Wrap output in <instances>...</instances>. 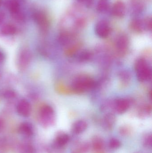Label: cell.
<instances>
[{
    "instance_id": "6da1fadb",
    "label": "cell",
    "mask_w": 152,
    "mask_h": 153,
    "mask_svg": "<svg viewBox=\"0 0 152 153\" xmlns=\"http://www.w3.org/2000/svg\"><path fill=\"white\" fill-rule=\"evenodd\" d=\"M96 85L95 80L91 76L81 74L76 76L72 81L71 88L75 92L82 93L94 89Z\"/></svg>"
},
{
    "instance_id": "7a4b0ae2",
    "label": "cell",
    "mask_w": 152,
    "mask_h": 153,
    "mask_svg": "<svg viewBox=\"0 0 152 153\" xmlns=\"http://www.w3.org/2000/svg\"><path fill=\"white\" fill-rule=\"evenodd\" d=\"M135 69L137 77L139 82H148L151 79V68L148 62L144 58H139L136 61Z\"/></svg>"
},
{
    "instance_id": "3957f363",
    "label": "cell",
    "mask_w": 152,
    "mask_h": 153,
    "mask_svg": "<svg viewBox=\"0 0 152 153\" xmlns=\"http://www.w3.org/2000/svg\"><path fill=\"white\" fill-rule=\"evenodd\" d=\"M131 102L129 99L119 98L112 101V109L119 114L126 112L130 108Z\"/></svg>"
},
{
    "instance_id": "277c9868",
    "label": "cell",
    "mask_w": 152,
    "mask_h": 153,
    "mask_svg": "<svg viewBox=\"0 0 152 153\" xmlns=\"http://www.w3.org/2000/svg\"><path fill=\"white\" fill-rule=\"evenodd\" d=\"M129 44V39L126 35L121 34L119 36L115 41V48L118 53L124 55L127 51Z\"/></svg>"
},
{
    "instance_id": "5b68a950",
    "label": "cell",
    "mask_w": 152,
    "mask_h": 153,
    "mask_svg": "<svg viewBox=\"0 0 152 153\" xmlns=\"http://www.w3.org/2000/svg\"><path fill=\"white\" fill-rule=\"evenodd\" d=\"M95 34L101 38H106L111 31L109 22L106 20H101L97 22L95 28Z\"/></svg>"
},
{
    "instance_id": "8992f818",
    "label": "cell",
    "mask_w": 152,
    "mask_h": 153,
    "mask_svg": "<svg viewBox=\"0 0 152 153\" xmlns=\"http://www.w3.org/2000/svg\"><path fill=\"white\" fill-rule=\"evenodd\" d=\"M40 116L47 123H52L54 118V111L51 106L45 105L40 110Z\"/></svg>"
},
{
    "instance_id": "52a82bcc",
    "label": "cell",
    "mask_w": 152,
    "mask_h": 153,
    "mask_svg": "<svg viewBox=\"0 0 152 153\" xmlns=\"http://www.w3.org/2000/svg\"><path fill=\"white\" fill-rule=\"evenodd\" d=\"M31 110V105L29 102L26 100H22L17 105V112L22 117H28L30 115Z\"/></svg>"
},
{
    "instance_id": "ba28073f",
    "label": "cell",
    "mask_w": 152,
    "mask_h": 153,
    "mask_svg": "<svg viewBox=\"0 0 152 153\" xmlns=\"http://www.w3.org/2000/svg\"><path fill=\"white\" fill-rule=\"evenodd\" d=\"M126 12V6L122 1H117L112 6V14L118 18H122L125 15Z\"/></svg>"
},
{
    "instance_id": "9c48e42d",
    "label": "cell",
    "mask_w": 152,
    "mask_h": 153,
    "mask_svg": "<svg viewBox=\"0 0 152 153\" xmlns=\"http://www.w3.org/2000/svg\"><path fill=\"white\" fill-rule=\"evenodd\" d=\"M130 28L134 32L136 33H142L145 29L144 20L140 19H135L131 22Z\"/></svg>"
},
{
    "instance_id": "30bf717a",
    "label": "cell",
    "mask_w": 152,
    "mask_h": 153,
    "mask_svg": "<svg viewBox=\"0 0 152 153\" xmlns=\"http://www.w3.org/2000/svg\"><path fill=\"white\" fill-rule=\"evenodd\" d=\"M87 128V123L84 120H79L76 121L72 125V131L76 134H82Z\"/></svg>"
},
{
    "instance_id": "8fae6325",
    "label": "cell",
    "mask_w": 152,
    "mask_h": 153,
    "mask_svg": "<svg viewBox=\"0 0 152 153\" xmlns=\"http://www.w3.org/2000/svg\"><path fill=\"white\" fill-rule=\"evenodd\" d=\"M74 35L68 31L62 32L58 39L59 43L63 46H67L71 43L74 39Z\"/></svg>"
},
{
    "instance_id": "7c38bea8",
    "label": "cell",
    "mask_w": 152,
    "mask_h": 153,
    "mask_svg": "<svg viewBox=\"0 0 152 153\" xmlns=\"http://www.w3.org/2000/svg\"><path fill=\"white\" fill-rule=\"evenodd\" d=\"M73 55L75 56V58L79 62H85L89 61L91 59V53L87 50H82L79 52L75 53Z\"/></svg>"
},
{
    "instance_id": "4fadbf2b",
    "label": "cell",
    "mask_w": 152,
    "mask_h": 153,
    "mask_svg": "<svg viewBox=\"0 0 152 153\" xmlns=\"http://www.w3.org/2000/svg\"><path fill=\"white\" fill-rule=\"evenodd\" d=\"M116 117L112 112H108L104 116L103 120V124L104 127L108 129L112 128L115 125Z\"/></svg>"
},
{
    "instance_id": "5bb4252c",
    "label": "cell",
    "mask_w": 152,
    "mask_h": 153,
    "mask_svg": "<svg viewBox=\"0 0 152 153\" xmlns=\"http://www.w3.org/2000/svg\"><path fill=\"white\" fill-rule=\"evenodd\" d=\"M19 132L22 135L30 136L33 134V128L31 125L27 122L21 124L18 129Z\"/></svg>"
},
{
    "instance_id": "9a60e30c",
    "label": "cell",
    "mask_w": 152,
    "mask_h": 153,
    "mask_svg": "<svg viewBox=\"0 0 152 153\" xmlns=\"http://www.w3.org/2000/svg\"><path fill=\"white\" fill-rule=\"evenodd\" d=\"M31 59L30 52L27 50H24L21 52L20 56L19 62L21 66H26L28 65Z\"/></svg>"
},
{
    "instance_id": "2e32d148",
    "label": "cell",
    "mask_w": 152,
    "mask_h": 153,
    "mask_svg": "<svg viewBox=\"0 0 152 153\" xmlns=\"http://www.w3.org/2000/svg\"><path fill=\"white\" fill-rule=\"evenodd\" d=\"M5 6L12 13L19 11V5L16 0H6Z\"/></svg>"
},
{
    "instance_id": "e0dca14e",
    "label": "cell",
    "mask_w": 152,
    "mask_h": 153,
    "mask_svg": "<svg viewBox=\"0 0 152 153\" xmlns=\"http://www.w3.org/2000/svg\"><path fill=\"white\" fill-rule=\"evenodd\" d=\"M69 139L68 135L66 134H61L56 137L55 143L58 146L62 147L66 145L68 143Z\"/></svg>"
},
{
    "instance_id": "ac0fdd59",
    "label": "cell",
    "mask_w": 152,
    "mask_h": 153,
    "mask_svg": "<svg viewBox=\"0 0 152 153\" xmlns=\"http://www.w3.org/2000/svg\"><path fill=\"white\" fill-rule=\"evenodd\" d=\"M16 29L14 26L11 24H7L2 27L1 30V33L4 36H11L15 34Z\"/></svg>"
},
{
    "instance_id": "d6986e66",
    "label": "cell",
    "mask_w": 152,
    "mask_h": 153,
    "mask_svg": "<svg viewBox=\"0 0 152 153\" xmlns=\"http://www.w3.org/2000/svg\"><path fill=\"white\" fill-rule=\"evenodd\" d=\"M151 107L149 104H144L140 107L138 115L141 117H145L149 116L151 112Z\"/></svg>"
},
{
    "instance_id": "ffe728a7",
    "label": "cell",
    "mask_w": 152,
    "mask_h": 153,
    "mask_svg": "<svg viewBox=\"0 0 152 153\" xmlns=\"http://www.w3.org/2000/svg\"><path fill=\"white\" fill-rule=\"evenodd\" d=\"M35 19L37 22L42 27H45L47 25V20L46 16L42 13H36Z\"/></svg>"
},
{
    "instance_id": "44dd1931",
    "label": "cell",
    "mask_w": 152,
    "mask_h": 153,
    "mask_svg": "<svg viewBox=\"0 0 152 153\" xmlns=\"http://www.w3.org/2000/svg\"><path fill=\"white\" fill-rule=\"evenodd\" d=\"M109 2L108 0H99L97 3V10L100 13H104L108 10Z\"/></svg>"
},
{
    "instance_id": "7402d4cb",
    "label": "cell",
    "mask_w": 152,
    "mask_h": 153,
    "mask_svg": "<svg viewBox=\"0 0 152 153\" xmlns=\"http://www.w3.org/2000/svg\"><path fill=\"white\" fill-rule=\"evenodd\" d=\"M131 76L130 73L126 71H122L119 74L120 79L124 83H128L130 81Z\"/></svg>"
},
{
    "instance_id": "603a6c76",
    "label": "cell",
    "mask_w": 152,
    "mask_h": 153,
    "mask_svg": "<svg viewBox=\"0 0 152 153\" xmlns=\"http://www.w3.org/2000/svg\"><path fill=\"white\" fill-rule=\"evenodd\" d=\"M93 146L95 150L100 151L103 149L104 146L103 141L99 137L95 138L93 141Z\"/></svg>"
},
{
    "instance_id": "cb8c5ba5",
    "label": "cell",
    "mask_w": 152,
    "mask_h": 153,
    "mask_svg": "<svg viewBox=\"0 0 152 153\" xmlns=\"http://www.w3.org/2000/svg\"><path fill=\"white\" fill-rule=\"evenodd\" d=\"M121 146V143L120 141L117 138H112L109 142V146L112 149H118Z\"/></svg>"
},
{
    "instance_id": "d4e9b609",
    "label": "cell",
    "mask_w": 152,
    "mask_h": 153,
    "mask_svg": "<svg viewBox=\"0 0 152 153\" xmlns=\"http://www.w3.org/2000/svg\"><path fill=\"white\" fill-rule=\"evenodd\" d=\"M144 145L145 147H151L152 144V135L149 134L145 137L144 140Z\"/></svg>"
},
{
    "instance_id": "484cf974",
    "label": "cell",
    "mask_w": 152,
    "mask_h": 153,
    "mask_svg": "<svg viewBox=\"0 0 152 153\" xmlns=\"http://www.w3.org/2000/svg\"><path fill=\"white\" fill-rule=\"evenodd\" d=\"M79 2L87 8L91 7L93 4L94 0H78Z\"/></svg>"
},
{
    "instance_id": "4316f807",
    "label": "cell",
    "mask_w": 152,
    "mask_h": 153,
    "mask_svg": "<svg viewBox=\"0 0 152 153\" xmlns=\"http://www.w3.org/2000/svg\"><path fill=\"white\" fill-rule=\"evenodd\" d=\"M145 29L151 31L152 30V19L151 17H148L144 20Z\"/></svg>"
},
{
    "instance_id": "83f0119b",
    "label": "cell",
    "mask_w": 152,
    "mask_h": 153,
    "mask_svg": "<svg viewBox=\"0 0 152 153\" xmlns=\"http://www.w3.org/2000/svg\"><path fill=\"white\" fill-rule=\"evenodd\" d=\"M16 94H15L14 92L12 91H7L5 92V93L4 94V96L6 98H8V99H10V98H12L15 97Z\"/></svg>"
},
{
    "instance_id": "f1b7e54d",
    "label": "cell",
    "mask_w": 152,
    "mask_h": 153,
    "mask_svg": "<svg viewBox=\"0 0 152 153\" xmlns=\"http://www.w3.org/2000/svg\"><path fill=\"white\" fill-rule=\"evenodd\" d=\"M5 17L4 13L2 12H0V25L2 24Z\"/></svg>"
},
{
    "instance_id": "f546056e",
    "label": "cell",
    "mask_w": 152,
    "mask_h": 153,
    "mask_svg": "<svg viewBox=\"0 0 152 153\" xmlns=\"http://www.w3.org/2000/svg\"><path fill=\"white\" fill-rule=\"evenodd\" d=\"M4 55L2 52H0V64L4 60Z\"/></svg>"
},
{
    "instance_id": "4dcf8cb0",
    "label": "cell",
    "mask_w": 152,
    "mask_h": 153,
    "mask_svg": "<svg viewBox=\"0 0 152 153\" xmlns=\"http://www.w3.org/2000/svg\"><path fill=\"white\" fill-rule=\"evenodd\" d=\"M3 122L0 119V130L3 128Z\"/></svg>"
},
{
    "instance_id": "1f68e13d",
    "label": "cell",
    "mask_w": 152,
    "mask_h": 153,
    "mask_svg": "<svg viewBox=\"0 0 152 153\" xmlns=\"http://www.w3.org/2000/svg\"><path fill=\"white\" fill-rule=\"evenodd\" d=\"M2 3V0H0V6L1 5V4Z\"/></svg>"
}]
</instances>
